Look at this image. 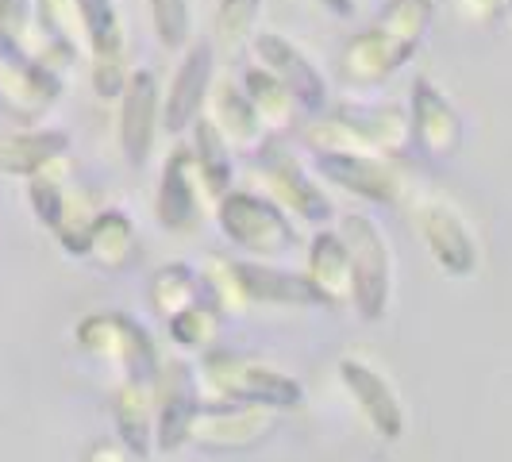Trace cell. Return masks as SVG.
Masks as SVG:
<instances>
[{
	"instance_id": "obj_13",
	"label": "cell",
	"mask_w": 512,
	"mask_h": 462,
	"mask_svg": "<svg viewBox=\"0 0 512 462\" xmlns=\"http://www.w3.org/2000/svg\"><path fill=\"white\" fill-rule=\"evenodd\" d=\"M243 93H247V101L255 104L262 124H289V120H293L297 101H293V93H289L266 66H251V70L243 74Z\"/></svg>"
},
{
	"instance_id": "obj_26",
	"label": "cell",
	"mask_w": 512,
	"mask_h": 462,
	"mask_svg": "<svg viewBox=\"0 0 512 462\" xmlns=\"http://www.w3.org/2000/svg\"><path fill=\"white\" fill-rule=\"evenodd\" d=\"M501 4H509V0H466V8L478 12V16H493Z\"/></svg>"
},
{
	"instance_id": "obj_15",
	"label": "cell",
	"mask_w": 512,
	"mask_h": 462,
	"mask_svg": "<svg viewBox=\"0 0 512 462\" xmlns=\"http://www.w3.org/2000/svg\"><path fill=\"white\" fill-rule=\"evenodd\" d=\"M432 16H436V4L432 0H389L382 8V16H378V24L393 35V39H401L405 47H420V39L428 35V27H432Z\"/></svg>"
},
{
	"instance_id": "obj_25",
	"label": "cell",
	"mask_w": 512,
	"mask_h": 462,
	"mask_svg": "<svg viewBox=\"0 0 512 462\" xmlns=\"http://www.w3.org/2000/svg\"><path fill=\"white\" fill-rule=\"evenodd\" d=\"M324 12H332V16H339V20H351L355 16V0H316Z\"/></svg>"
},
{
	"instance_id": "obj_16",
	"label": "cell",
	"mask_w": 512,
	"mask_h": 462,
	"mask_svg": "<svg viewBox=\"0 0 512 462\" xmlns=\"http://www.w3.org/2000/svg\"><path fill=\"white\" fill-rule=\"evenodd\" d=\"M343 378L355 385V397H359L362 405L370 409V416H374V424L382 428L385 436H397L401 432V412H397V405H393V397H389V389H385L370 370H362V366H343Z\"/></svg>"
},
{
	"instance_id": "obj_5",
	"label": "cell",
	"mask_w": 512,
	"mask_h": 462,
	"mask_svg": "<svg viewBox=\"0 0 512 462\" xmlns=\"http://www.w3.org/2000/svg\"><path fill=\"white\" fill-rule=\"evenodd\" d=\"M220 224L228 228L231 239L258 247V251H282L289 247V224L274 205L247 197V193H235L220 205Z\"/></svg>"
},
{
	"instance_id": "obj_2",
	"label": "cell",
	"mask_w": 512,
	"mask_h": 462,
	"mask_svg": "<svg viewBox=\"0 0 512 462\" xmlns=\"http://www.w3.org/2000/svg\"><path fill=\"white\" fill-rule=\"evenodd\" d=\"M212 70H216V54L208 43H193L189 51L181 54L174 81H170V97L162 108V124L174 131H185L197 124L201 108H205L208 85H212Z\"/></svg>"
},
{
	"instance_id": "obj_22",
	"label": "cell",
	"mask_w": 512,
	"mask_h": 462,
	"mask_svg": "<svg viewBox=\"0 0 512 462\" xmlns=\"http://www.w3.org/2000/svg\"><path fill=\"white\" fill-rule=\"evenodd\" d=\"M74 0H35V24L62 58H74Z\"/></svg>"
},
{
	"instance_id": "obj_4",
	"label": "cell",
	"mask_w": 512,
	"mask_h": 462,
	"mask_svg": "<svg viewBox=\"0 0 512 462\" xmlns=\"http://www.w3.org/2000/svg\"><path fill=\"white\" fill-rule=\"evenodd\" d=\"M124 112H120V143L128 154L131 166H143L154 143V128H158V77L151 70H139L128 77L124 85Z\"/></svg>"
},
{
	"instance_id": "obj_27",
	"label": "cell",
	"mask_w": 512,
	"mask_h": 462,
	"mask_svg": "<svg viewBox=\"0 0 512 462\" xmlns=\"http://www.w3.org/2000/svg\"><path fill=\"white\" fill-rule=\"evenodd\" d=\"M509 12H512V0H509Z\"/></svg>"
},
{
	"instance_id": "obj_20",
	"label": "cell",
	"mask_w": 512,
	"mask_h": 462,
	"mask_svg": "<svg viewBox=\"0 0 512 462\" xmlns=\"http://www.w3.org/2000/svg\"><path fill=\"white\" fill-rule=\"evenodd\" d=\"M239 278L255 297H274V301H324L320 289H312L301 278L289 274H274V270H258V266H239Z\"/></svg>"
},
{
	"instance_id": "obj_11",
	"label": "cell",
	"mask_w": 512,
	"mask_h": 462,
	"mask_svg": "<svg viewBox=\"0 0 512 462\" xmlns=\"http://www.w3.org/2000/svg\"><path fill=\"white\" fill-rule=\"evenodd\" d=\"M74 8L93 58H124V20L116 0H74Z\"/></svg>"
},
{
	"instance_id": "obj_18",
	"label": "cell",
	"mask_w": 512,
	"mask_h": 462,
	"mask_svg": "<svg viewBox=\"0 0 512 462\" xmlns=\"http://www.w3.org/2000/svg\"><path fill=\"white\" fill-rule=\"evenodd\" d=\"M216 112H220V124H216V128H224V135H228L231 143H255L258 139L262 120H258L255 104L247 101L243 89L224 85L220 97H216Z\"/></svg>"
},
{
	"instance_id": "obj_24",
	"label": "cell",
	"mask_w": 512,
	"mask_h": 462,
	"mask_svg": "<svg viewBox=\"0 0 512 462\" xmlns=\"http://www.w3.org/2000/svg\"><path fill=\"white\" fill-rule=\"evenodd\" d=\"M93 85L101 97H120L128 74H124V58H93Z\"/></svg>"
},
{
	"instance_id": "obj_10",
	"label": "cell",
	"mask_w": 512,
	"mask_h": 462,
	"mask_svg": "<svg viewBox=\"0 0 512 462\" xmlns=\"http://www.w3.org/2000/svg\"><path fill=\"white\" fill-rule=\"evenodd\" d=\"M66 154V135L62 131H24V135H8L0 139V170L8 174H39L51 158Z\"/></svg>"
},
{
	"instance_id": "obj_19",
	"label": "cell",
	"mask_w": 512,
	"mask_h": 462,
	"mask_svg": "<svg viewBox=\"0 0 512 462\" xmlns=\"http://www.w3.org/2000/svg\"><path fill=\"white\" fill-rule=\"evenodd\" d=\"M262 0H220L216 4V39L224 51H239L255 35Z\"/></svg>"
},
{
	"instance_id": "obj_12",
	"label": "cell",
	"mask_w": 512,
	"mask_h": 462,
	"mask_svg": "<svg viewBox=\"0 0 512 462\" xmlns=\"http://www.w3.org/2000/svg\"><path fill=\"white\" fill-rule=\"evenodd\" d=\"M189 151H174L166 162V174L158 185V216L166 228H185L197 212V197H193V178H189Z\"/></svg>"
},
{
	"instance_id": "obj_8",
	"label": "cell",
	"mask_w": 512,
	"mask_h": 462,
	"mask_svg": "<svg viewBox=\"0 0 512 462\" xmlns=\"http://www.w3.org/2000/svg\"><path fill=\"white\" fill-rule=\"evenodd\" d=\"M262 166H266V178L274 181V189H278L301 216H308V220H324V216H328V201H324L320 189L301 174V166H297L293 154L282 151L278 143H270V147L262 151Z\"/></svg>"
},
{
	"instance_id": "obj_21",
	"label": "cell",
	"mask_w": 512,
	"mask_h": 462,
	"mask_svg": "<svg viewBox=\"0 0 512 462\" xmlns=\"http://www.w3.org/2000/svg\"><path fill=\"white\" fill-rule=\"evenodd\" d=\"M151 8V24L154 35L166 51H181L189 43V31H193V8L189 0H147Z\"/></svg>"
},
{
	"instance_id": "obj_3",
	"label": "cell",
	"mask_w": 512,
	"mask_h": 462,
	"mask_svg": "<svg viewBox=\"0 0 512 462\" xmlns=\"http://www.w3.org/2000/svg\"><path fill=\"white\" fill-rule=\"evenodd\" d=\"M412 54H416L412 47L393 39L382 24H374L347 43V51L339 58V74L347 85H378L393 70H401Z\"/></svg>"
},
{
	"instance_id": "obj_1",
	"label": "cell",
	"mask_w": 512,
	"mask_h": 462,
	"mask_svg": "<svg viewBox=\"0 0 512 462\" xmlns=\"http://www.w3.org/2000/svg\"><path fill=\"white\" fill-rule=\"evenodd\" d=\"M255 51H258V58H262V66H266V70L293 93L297 108H305V112H324L328 81L320 77V70H316V66H312L305 54L285 39V35H278V31H262V35H255Z\"/></svg>"
},
{
	"instance_id": "obj_14",
	"label": "cell",
	"mask_w": 512,
	"mask_h": 462,
	"mask_svg": "<svg viewBox=\"0 0 512 462\" xmlns=\"http://www.w3.org/2000/svg\"><path fill=\"white\" fill-rule=\"evenodd\" d=\"M424 235H428L432 251H436L447 266H455V270H470V262H474V247H470V239H466L462 224L447 212V208H428V212H424Z\"/></svg>"
},
{
	"instance_id": "obj_6",
	"label": "cell",
	"mask_w": 512,
	"mask_h": 462,
	"mask_svg": "<svg viewBox=\"0 0 512 462\" xmlns=\"http://www.w3.org/2000/svg\"><path fill=\"white\" fill-rule=\"evenodd\" d=\"M412 131H416V143L428 154H436V158L451 154L462 139L455 104L447 101L428 77H420L412 85Z\"/></svg>"
},
{
	"instance_id": "obj_7",
	"label": "cell",
	"mask_w": 512,
	"mask_h": 462,
	"mask_svg": "<svg viewBox=\"0 0 512 462\" xmlns=\"http://www.w3.org/2000/svg\"><path fill=\"white\" fill-rule=\"evenodd\" d=\"M347 247L355 255V285H359V305L366 316H378L385 301V247L382 235L370 220L347 216Z\"/></svg>"
},
{
	"instance_id": "obj_17",
	"label": "cell",
	"mask_w": 512,
	"mask_h": 462,
	"mask_svg": "<svg viewBox=\"0 0 512 462\" xmlns=\"http://www.w3.org/2000/svg\"><path fill=\"white\" fill-rule=\"evenodd\" d=\"M193 139H197V162H201V174H205L208 189L212 193H224L231 181V158H228V143L220 128L212 120H201L193 124Z\"/></svg>"
},
{
	"instance_id": "obj_23",
	"label": "cell",
	"mask_w": 512,
	"mask_h": 462,
	"mask_svg": "<svg viewBox=\"0 0 512 462\" xmlns=\"http://www.w3.org/2000/svg\"><path fill=\"white\" fill-rule=\"evenodd\" d=\"M35 0H0V51L31 54Z\"/></svg>"
},
{
	"instance_id": "obj_9",
	"label": "cell",
	"mask_w": 512,
	"mask_h": 462,
	"mask_svg": "<svg viewBox=\"0 0 512 462\" xmlns=\"http://www.w3.org/2000/svg\"><path fill=\"white\" fill-rule=\"evenodd\" d=\"M320 170L335 185L359 193L366 201H389L393 197V178L385 174L374 158H362V154L351 151H320Z\"/></svg>"
}]
</instances>
